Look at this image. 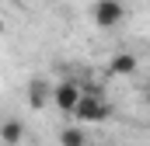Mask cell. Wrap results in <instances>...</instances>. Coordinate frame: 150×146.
<instances>
[{"label":"cell","mask_w":150,"mask_h":146,"mask_svg":"<svg viewBox=\"0 0 150 146\" xmlns=\"http://www.w3.org/2000/svg\"><path fill=\"white\" fill-rule=\"evenodd\" d=\"M21 132H25V129H21V122H18V118H7V122H4V129H0V139H4L7 146H14V143H21Z\"/></svg>","instance_id":"cell-6"},{"label":"cell","mask_w":150,"mask_h":146,"mask_svg":"<svg viewBox=\"0 0 150 146\" xmlns=\"http://www.w3.org/2000/svg\"><path fill=\"white\" fill-rule=\"evenodd\" d=\"M49 101H52V91H49L42 80H35V84L28 87V105H32V108H45Z\"/></svg>","instance_id":"cell-5"},{"label":"cell","mask_w":150,"mask_h":146,"mask_svg":"<svg viewBox=\"0 0 150 146\" xmlns=\"http://www.w3.org/2000/svg\"><path fill=\"white\" fill-rule=\"evenodd\" d=\"M59 143L63 146H87V132H84V129H63Z\"/></svg>","instance_id":"cell-7"},{"label":"cell","mask_w":150,"mask_h":146,"mask_svg":"<svg viewBox=\"0 0 150 146\" xmlns=\"http://www.w3.org/2000/svg\"><path fill=\"white\" fill-rule=\"evenodd\" d=\"M80 98H84V91H80L77 84H59V87H52V101H56L59 111H70V115H74L77 105H80Z\"/></svg>","instance_id":"cell-3"},{"label":"cell","mask_w":150,"mask_h":146,"mask_svg":"<svg viewBox=\"0 0 150 146\" xmlns=\"http://www.w3.org/2000/svg\"><path fill=\"white\" fill-rule=\"evenodd\" d=\"M136 70H140V59L133 52H119L108 63V77H129V73H136Z\"/></svg>","instance_id":"cell-4"},{"label":"cell","mask_w":150,"mask_h":146,"mask_svg":"<svg viewBox=\"0 0 150 146\" xmlns=\"http://www.w3.org/2000/svg\"><path fill=\"white\" fill-rule=\"evenodd\" d=\"M122 14H126V7L119 0H98L94 4V25L98 28H115L122 21Z\"/></svg>","instance_id":"cell-2"},{"label":"cell","mask_w":150,"mask_h":146,"mask_svg":"<svg viewBox=\"0 0 150 146\" xmlns=\"http://www.w3.org/2000/svg\"><path fill=\"white\" fill-rule=\"evenodd\" d=\"M77 118L84 122V125H91V122H105L108 115H112V108H108V101L98 94V91H84V98H80V105H77V111H74Z\"/></svg>","instance_id":"cell-1"}]
</instances>
